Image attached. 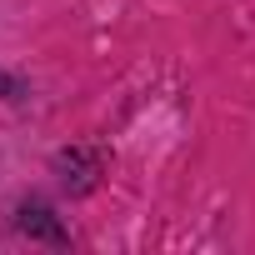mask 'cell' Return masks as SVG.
<instances>
[{"label":"cell","instance_id":"1","mask_svg":"<svg viewBox=\"0 0 255 255\" xmlns=\"http://www.w3.org/2000/svg\"><path fill=\"white\" fill-rule=\"evenodd\" d=\"M20 230L25 235H45V240H65V230L50 220L45 205H20Z\"/></svg>","mask_w":255,"mask_h":255}]
</instances>
